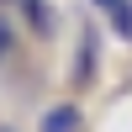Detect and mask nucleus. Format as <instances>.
<instances>
[{
	"label": "nucleus",
	"instance_id": "nucleus-4",
	"mask_svg": "<svg viewBox=\"0 0 132 132\" xmlns=\"http://www.w3.org/2000/svg\"><path fill=\"white\" fill-rule=\"evenodd\" d=\"M106 21H111V32H116L122 42H132V0H122V5H116Z\"/></svg>",
	"mask_w": 132,
	"mask_h": 132
},
{
	"label": "nucleus",
	"instance_id": "nucleus-3",
	"mask_svg": "<svg viewBox=\"0 0 132 132\" xmlns=\"http://www.w3.org/2000/svg\"><path fill=\"white\" fill-rule=\"evenodd\" d=\"M95 69H101L95 32H85V37H79V58H74V90H90V85H95Z\"/></svg>",
	"mask_w": 132,
	"mask_h": 132
},
{
	"label": "nucleus",
	"instance_id": "nucleus-8",
	"mask_svg": "<svg viewBox=\"0 0 132 132\" xmlns=\"http://www.w3.org/2000/svg\"><path fill=\"white\" fill-rule=\"evenodd\" d=\"M0 5H16V0H0Z\"/></svg>",
	"mask_w": 132,
	"mask_h": 132
},
{
	"label": "nucleus",
	"instance_id": "nucleus-7",
	"mask_svg": "<svg viewBox=\"0 0 132 132\" xmlns=\"http://www.w3.org/2000/svg\"><path fill=\"white\" fill-rule=\"evenodd\" d=\"M0 132H16V127H11V122H0Z\"/></svg>",
	"mask_w": 132,
	"mask_h": 132
},
{
	"label": "nucleus",
	"instance_id": "nucleus-6",
	"mask_svg": "<svg viewBox=\"0 0 132 132\" xmlns=\"http://www.w3.org/2000/svg\"><path fill=\"white\" fill-rule=\"evenodd\" d=\"M90 5H95V11H101V16H111V11H116V5H122V0H90Z\"/></svg>",
	"mask_w": 132,
	"mask_h": 132
},
{
	"label": "nucleus",
	"instance_id": "nucleus-5",
	"mask_svg": "<svg viewBox=\"0 0 132 132\" xmlns=\"http://www.w3.org/2000/svg\"><path fill=\"white\" fill-rule=\"evenodd\" d=\"M11 53H16V21H11V16H0V63H5Z\"/></svg>",
	"mask_w": 132,
	"mask_h": 132
},
{
	"label": "nucleus",
	"instance_id": "nucleus-2",
	"mask_svg": "<svg viewBox=\"0 0 132 132\" xmlns=\"http://www.w3.org/2000/svg\"><path fill=\"white\" fill-rule=\"evenodd\" d=\"M16 16H21V27L32 37H53V27H58V16H53L48 0H16Z\"/></svg>",
	"mask_w": 132,
	"mask_h": 132
},
{
	"label": "nucleus",
	"instance_id": "nucleus-1",
	"mask_svg": "<svg viewBox=\"0 0 132 132\" xmlns=\"http://www.w3.org/2000/svg\"><path fill=\"white\" fill-rule=\"evenodd\" d=\"M79 127H85L79 101H53L48 111L37 116V132H79Z\"/></svg>",
	"mask_w": 132,
	"mask_h": 132
}]
</instances>
